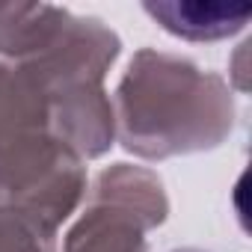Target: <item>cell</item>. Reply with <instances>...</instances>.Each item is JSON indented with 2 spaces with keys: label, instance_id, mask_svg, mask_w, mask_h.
<instances>
[{
  "label": "cell",
  "instance_id": "1",
  "mask_svg": "<svg viewBox=\"0 0 252 252\" xmlns=\"http://www.w3.org/2000/svg\"><path fill=\"white\" fill-rule=\"evenodd\" d=\"M234 116L231 86L220 74L158 48L131 57L113 95L116 137L143 160L211 152L234 131Z\"/></svg>",
  "mask_w": 252,
  "mask_h": 252
},
{
  "label": "cell",
  "instance_id": "2",
  "mask_svg": "<svg viewBox=\"0 0 252 252\" xmlns=\"http://www.w3.org/2000/svg\"><path fill=\"white\" fill-rule=\"evenodd\" d=\"M83 163L60 140L42 86L0 60V205L60 228L83 202Z\"/></svg>",
  "mask_w": 252,
  "mask_h": 252
},
{
  "label": "cell",
  "instance_id": "3",
  "mask_svg": "<svg viewBox=\"0 0 252 252\" xmlns=\"http://www.w3.org/2000/svg\"><path fill=\"white\" fill-rule=\"evenodd\" d=\"M122 39L95 15L63 9L54 30L18 65L42 86L60 140L80 158L95 160L116 140L113 101L104 77L119 60Z\"/></svg>",
  "mask_w": 252,
  "mask_h": 252
},
{
  "label": "cell",
  "instance_id": "4",
  "mask_svg": "<svg viewBox=\"0 0 252 252\" xmlns=\"http://www.w3.org/2000/svg\"><path fill=\"white\" fill-rule=\"evenodd\" d=\"M169 217V196L158 172L113 163L92 181L86 208L68 228L63 252H149L146 234Z\"/></svg>",
  "mask_w": 252,
  "mask_h": 252
},
{
  "label": "cell",
  "instance_id": "5",
  "mask_svg": "<svg viewBox=\"0 0 252 252\" xmlns=\"http://www.w3.org/2000/svg\"><path fill=\"white\" fill-rule=\"evenodd\" d=\"M143 9L172 36L187 42H217L240 33L252 9L222 3H143Z\"/></svg>",
  "mask_w": 252,
  "mask_h": 252
},
{
  "label": "cell",
  "instance_id": "6",
  "mask_svg": "<svg viewBox=\"0 0 252 252\" xmlns=\"http://www.w3.org/2000/svg\"><path fill=\"white\" fill-rule=\"evenodd\" d=\"M57 231L21 208L0 205V252H57Z\"/></svg>",
  "mask_w": 252,
  "mask_h": 252
},
{
  "label": "cell",
  "instance_id": "7",
  "mask_svg": "<svg viewBox=\"0 0 252 252\" xmlns=\"http://www.w3.org/2000/svg\"><path fill=\"white\" fill-rule=\"evenodd\" d=\"M172 252H205V249H196V246H181V249H172Z\"/></svg>",
  "mask_w": 252,
  "mask_h": 252
}]
</instances>
